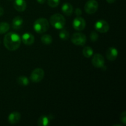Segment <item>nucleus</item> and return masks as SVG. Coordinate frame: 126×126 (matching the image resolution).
<instances>
[{
    "mask_svg": "<svg viewBox=\"0 0 126 126\" xmlns=\"http://www.w3.org/2000/svg\"><path fill=\"white\" fill-rule=\"evenodd\" d=\"M22 39L18 34L14 32L7 33L4 38V44L7 49L11 51L17 50L21 44Z\"/></svg>",
    "mask_w": 126,
    "mask_h": 126,
    "instance_id": "obj_1",
    "label": "nucleus"
},
{
    "mask_svg": "<svg viewBox=\"0 0 126 126\" xmlns=\"http://www.w3.org/2000/svg\"><path fill=\"white\" fill-rule=\"evenodd\" d=\"M50 23L54 28L57 30L63 29L65 25V18L60 14H55L50 18Z\"/></svg>",
    "mask_w": 126,
    "mask_h": 126,
    "instance_id": "obj_2",
    "label": "nucleus"
},
{
    "mask_svg": "<svg viewBox=\"0 0 126 126\" xmlns=\"http://www.w3.org/2000/svg\"><path fill=\"white\" fill-rule=\"evenodd\" d=\"M34 31L38 33H43L49 30V23L45 18H39L33 23Z\"/></svg>",
    "mask_w": 126,
    "mask_h": 126,
    "instance_id": "obj_3",
    "label": "nucleus"
},
{
    "mask_svg": "<svg viewBox=\"0 0 126 126\" xmlns=\"http://www.w3.org/2000/svg\"><path fill=\"white\" fill-rule=\"evenodd\" d=\"M71 40L73 44H74L75 45L82 46L86 44L87 38H86V35L83 33H75L72 35Z\"/></svg>",
    "mask_w": 126,
    "mask_h": 126,
    "instance_id": "obj_4",
    "label": "nucleus"
},
{
    "mask_svg": "<svg viewBox=\"0 0 126 126\" xmlns=\"http://www.w3.org/2000/svg\"><path fill=\"white\" fill-rule=\"evenodd\" d=\"M44 77V71L42 68H36L32 72L30 75V79L34 83L39 82L43 79Z\"/></svg>",
    "mask_w": 126,
    "mask_h": 126,
    "instance_id": "obj_5",
    "label": "nucleus"
},
{
    "mask_svg": "<svg viewBox=\"0 0 126 126\" xmlns=\"http://www.w3.org/2000/svg\"><path fill=\"white\" fill-rule=\"evenodd\" d=\"M98 8V4L95 0H89L84 6V10L88 14L95 13Z\"/></svg>",
    "mask_w": 126,
    "mask_h": 126,
    "instance_id": "obj_6",
    "label": "nucleus"
},
{
    "mask_svg": "<svg viewBox=\"0 0 126 126\" xmlns=\"http://www.w3.org/2000/svg\"><path fill=\"white\" fill-rule=\"evenodd\" d=\"M95 28L97 32L102 33H107L110 29V25L108 22L103 20L97 21L95 23Z\"/></svg>",
    "mask_w": 126,
    "mask_h": 126,
    "instance_id": "obj_7",
    "label": "nucleus"
},
{
    "mask_svg": "<svg viewBox=\"0 0 126 126\" xmlns=\"http://www.w3.org/2000/svg\"><path fill=\"white\" fill-rule=\"evenodd\" d=\"M92 63L94 67L97 68H103L105 67V59L100 54H96L92 59Z\"/></svg>",
    "mask_w": 126,
    "mask_h": 126,
    "instance_id": "obj_8",
    "label": "nucleus"
},
{
    "mask_svg": "<svg viewBox=\"0 0 126 126\" xmlns=\"http://www.w3.org/2000/svg\"><path fill=\"white\" fill-rule=\"evenodd\" d=\"M86 23L85 20L82 17H77L73 20V27L74 29L77 31H82L85 28Z\"/></svg>",
    "mask_w": 126,
    "mask_h": 126,
    "instance_id": "obj_9",
    "label": "nucleus"
},
{
    "mask_svg": "<svg viewBox=\"0 0 126 126\" xmlns=\"http://www.w3.org/2000/svg\"><path fill=\"white\" fill-rule=\"evenodd\" d=\"M118 55V50L114 47H111L106 52V57L110 61H114Z\"/></svg>",
    "mask_w": 126,
    "mask_h": 126,
    "instance_id": "obj_10",
    "label": "nucleus"
},
{
    "mask_svg": "<svg viewBox=\"0 0 126 126\" xmlns=\"http://www.w3.org/2000/svg\"><path fill=\"white\" fill-rule=\"evenodd\" d=\"M14 7L16 11L23 12L27 8V2L25 0H14Z\"/></svg>",
    "mask_w": 126,
    "mask_h": 126,
    "instance_id": "obj_11",
    "label": "nucleus"
},
{
    "mask_svg": "<svg viewBox=\"0 0 126 126\" xmlns=\"http://www.w3.org/2000/svg\"><path fill=\"white\" fill-rule=\"evenodd\" d=\"M22 40L23 44L27 46L33 44L34 42V37L32 34L30 33H25L22 35Z\"/></svg>",
    "mask_w": 126,
    "mask_h": 126,
    "instance_id": "obj_12",
    "label": "nucleus"
},
{
    "mask_svg": "<svg viewBox=\"0 0 126 126\" xmlns=\"http://www.w3.org/2000/svg\"><path fill=\"white\" fill-rule=\"evenodd\" d=\"M21 114L18 112L14 111L11 113L8 116V121L11 124H16L20 121Z\"/></svg>",
    "mask_w": 126,
    "mask_h": 126,
    "instance_id": "obj_13",
    "label": "nucleus"
},
{
    "mask_svg": "<svg viewBox=\"0 0 126 126\" xmlns=\"http://www.w3.org/2000/svg\"><path fill=\"white\" fill-rule=\"evenodd\" d=\"M62 11L63 12L64 14L70 16L72 14L73 7L72 5L69 2H65L63 4L62 6Z\"/></svg>",
    "mask_w": 126,
    "mask_h": 126,
    "instance_id": "obj_14",
    "label": "nucleus"
},
{
    "mask_svg": "<svg viewBox=\"0 0 126 126\" xmlns=\"http://www.w3.org/2000/svg\"><path fill=\"white\" fill-rule=\"evenodd\" d=\"M23 23V20L20 16H17L12 20V25L13 28L16 30H18L22 27Z\"/></svg>",
    "mask_w": 126,
    "mask_h": 126,
    "instance_id": "obj_15",
    "label": "nucleus"
},
{
    "mask_svg": "<svg viewBox=\"0 0 126 126\" xmlns=\"http://www.w3.org/2000/svg\"><path fill=\"white\" fill-rule=\"evenodd\" d=\"M50 118L47 116H41L38 120V125L39 126H47L50 124Z\"/></svg>",
    "mask_w": 126,
    "mask_h": 126,
    "instance_id": "obj_16",
    "label": "nucleus"
},
{
    "mask_svg": "<svg viewBox=\"0 0 126 126\" xmlns=\"http://www.w3.org/2000/svg\"><path fill=\"white\" fill-rule=\"evenodd\" d=\"M17 83L22 86H26L29 84V79L25 76H20L17 78Z\"/></svg>",
    "mask_w": 126,
    "mask_h": 126,
    "instance_id": "obj_17",
    "label": "nucleus"
},
{
    "mask_svg": "<svg viewBox=\"0 0 126 126\" xmlns=\"http://www.w3.org/2000/svg\"><path fill=\"white\" fill-rule=\"evenodd\" d=\"M41 41L44 44L49 45L52 43V37L49 34H44L41 38Z\"/></svg>",
    "mask_w": 126,
    "mask_h": 126,
    "instance_id": "obj_18",
    "label": "nucleus"
},
{
    "mask_svg": "<svg viewBox=\"0 0 126 126\" xmlns=\"http://www.w3.org/2000/svg\"><path fill=\"white\" fill-rule=\"evenodd\" d=\"M10 28V25L8 23L5 22H0V34H4L7 33Z\"/></svg>",
    "mask_w": 126,
    "mask_h": 126,
    "instance_id": "obj_19",
    "label": "nucleus"
},
{
    "mask_svg": "<svg viewBox=\"0 0 126 126\" xmlns=\"http://www.w3.org/2000/svg\"><path fill=\"white\" fill-rule=\"evenodd\" d=\"M94 50L92 47L90 46H86L84 47L83 50H82V54H83L84 56L86 58H89L93 55Z\"/></svg>",
    "mask_w": 126,
    "mask_h": 126,
    "instance_id": "obj_20",
    "label": "nucleus"
},
{
    "mask_svg": "<svg viewBox=\"0 0 126 126\" xmlns=\"http://www.w3.org/2000/svg\"><path fill=\"white\" fill-rule=\"evenodd\" d=\"M59 37L62 40H67L70 38V33L66 30H62L61 32L59 33Z\"/></svg>",
    "mask_w": 126,
    "mask_h": 126,
    "instance_id": "obj_21",
    "label": "nucleus"
},
{
    "mask_svg": "<svg viewBox=\"0 0 126 126\" xmlns=\"http://www.w3.org/2000/svg\"><path fill=\"white\" fill-rule=\"evenodd\" d=\"M60 3V0H47V4L50 7L54 8L57 7Z\"/></svg>",
    "mask_w": 126,
    "mask_h": 126,
    "instance_id": "obj_22",
    "label": "nucleus"
},
{
    "mask_svg": "<svg viewBox=\"0 0 126 126\" xmlns=\"http://www.w3.org/2000/svg\"><path fill=\"white\" fill-rule=\"evenodd\" d=\"M90 38L91 40L93 42H95L98 40V34L96 32H92L91 34H90Z\"/></svg>",
    "mask_w": 126,
    "mask_h": 126,
    "instance_id": "obj_23",
    "label": "nucleus"
},
{
    "mask_svg": "<svg viewBox=\"0 0 126 126\" xmlns=\"http://www.w3.org/2000/svg\"><path fill=\"white\" fill-rule=\"evenodd\" d=\"M120 120L124 125L126 124V112L123 111V113L121 114L120 116Z\"/></svg>",
    "mask_w": 126,
    "mask_h": 126,
    "instance_id": "obj_24",
    "label": "nucleus"
},
{
    "mask_svg": "<svg viewBox=\"0 0 126 126\" xmlns=\"http://www.w3.org/2000/svg\"><path fill=\"white\" fill-rule=\"evenodd\" d=\"M81 14H82V11L81 10V9L79 8H76L75 10V14L77 16H81Z\"/></svg>",
    "mask_w": 126,
    "mask_h": 126,
    "instance_id": "obj_25",
    "label": "nucleus"
},
{
    "mask_svg": "<svg viewBox=\"0 0 126 126\" xmlns=\"http://www.w3.org/2000/svg\"><path fill=\"white\" fill-rule=\"evenodd\" d=\"M4 14V9L1 6H0V16H2Z\"/></svg>",
    "mask_w": 126,
    "mask_h": 126,
    "instance_id": "obj_26",
    "label": "nucleus"
},
{
    "mask_svg": "<svg viewBox=\"0 0 126 126\" xmlns=\"http://www.w3.org/2000/svg\"><path fill=\"white\" fill-rule=\"evenodd\" d=\"M36 1H38L39 4H44L46 0H36Z\"/></svg>",
    "mask_w": 126,
    "mask_h": 126,
    "instance_id": "obj_27",
    "label": "nucleus"
},
{
    "mask_svg": "<svg viewBox=\"0 0 126 126\" xmlns=\"http://www.w3.org/2000/svg\"><path fill=\"white\" fill-rule=\"evenodd\" d=\"M106 1H107V2H108V3L110 4H111V3H113V2H115L116 0H106Z\"/></svg>",
    "mask_w": 126,
    "mask_h": 126,
    "instance_id": "obj_28",
    "label": "nucleus"
},
{
    "mask_svg": "<svg viewBox=\"0 0 126 126\" xmlns=\"http://www.w3.org/2000/svg\"><path fill=\"white\" fill-rule=\"evenodd\" d=\"M10 1H11V0H10Z\"/></svg>",
    "mask_w": 126,
    "mask_h": 126,
    "instance_id": "obj_29",
    "label": "nucleus"
}]
</instances>
